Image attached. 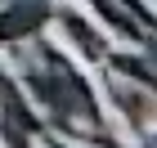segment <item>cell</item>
Instances as JSON below:
<instances>
[{"label":"cell","instance_id":"6da1fadb","mask_svg":"<svg viewBox=\"0 0 157 148\" xmlns=\"http://www.w3.org/2000/svg\"><path fill=\"white\" fill-rule=\"evenodd\" d=\"M27 81H32L36 99L45 103V112H49V121H54V130L76 135V121H81V126H85V135L94 139L99 148H112L108 135H99V130H103V121H99V108H94L90 85L76 76V67L63 59L59 49L36 45V54H32V63H27Z\"/></svg>","mask_w":157,"mask_h":148},{"label":"cell","instance_id":"7a4b0ae2","mask_svg":"<svg viewBox=\"0 0 157 148\" xmlns=\"http://www.w3.org/2000/svg\"><path fill=\"white\" fill-rule=\"evenodd\" d=\"M0 135L9 148H32V135H45V121L27 108V99L5 72H0Z\"/></svg>","mask_w":157,"mask_h":148},{"label":"cell","instance_id":"3957f363","mask_svg":"<svg viewBox=\"0 0 157 148\" xmlns=\"http://www.w3.org/2000/svg\"><path fill=\"white\" fill-rule=\"evenodd\" d=\"M45 18H49V0H9V5L0 9V45L32 36Z\"/></svg>","mask_w":157,"mask_h":148},{"label":"cell","instance_id":"277c9868","mask_svg":"<svg viewBox=\"0 0 157 148\" xmlns=\"http://www.w3.org/2000/svg\"><path fill=\"white\" fill-rule=\"evenodd\" d=\"M63 27H67V36H72L76 45L90 54V59H103V40H99L94 32L85 27V18H76V13H63Z\"/></svg>","mask_w":157,"mask_h":148},{"label":"cell","instance_id":"5b68a950","mask_svg":"<svg viewBox=\"0 0 157 148\" xmlns=\"http://www.w3.org/2000/svg\"><path fill=\"white\" fill-rule=\"evenodd\" d=\"M144 148H157V135H153V139H148V144H144Z\"/></svg>","mask_w":157,"mask_h":148},{"label":"cell","instance_id":"8992f818","mask_svg":"<svg viewBox=\"0 0 157 148\" xmlns=\"http://www.w3.org/2000/svg\"><path fill=\"white\" fill-rule=\"evenodd\" d=\"M54 148H63V144H54Z\"/></svg>","mask_w":157,"mask_h":148}]
</instances>
